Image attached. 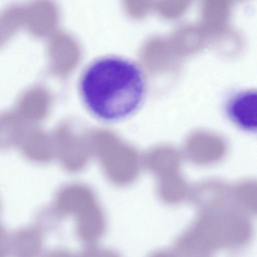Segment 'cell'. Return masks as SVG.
I'll return each mask as SVG.
<instances>
[{
    "label": "cell",
    "mask_w": 257,
    "mask_h": 257,
    "mask_svg": "<svg viewBox=\"0 0 257 257\" xmlns=\"http://www.w3.org/2000/svg\"><path fill=\"white\" fill-rule=\"evenodd\" d=\"M79 89L86 108L102 121L114 122L137 112L145 99L147 84L140 65L120 56L95 59L84 69Z\"/></svg>",
    "instance_id": "6da1fadb"
},
{
    "label": "cell",
    "mask_w": 257,
    "mask_h": 257,
    "mask_svg": "<svg viewBox=\"0 0 257 257\" xmlns=\"http://www.w3.org/2000/svg\"><path fill=\"white\" fill-rule=\"evenodd\" d=\"M252 225L244 213L234 208L210 209L202 214L178 239L177 250L188 256L206 255L246 244Z\"/></svg>",
    "instance_id": "7a4b0ae2"
},
{
    "label": "cell",
    "mask_w": 257,
    "mask_h": 257,
    "mask_svg": "<svg viewBox=\"0 0 257 257\" xmlns=\"http://www.w3.org/2000/svg\"><path fill=\"white\" fill-rule=\"evenodd\" d=\"M257 94L247 90L233 94L225 103V110L230 120L242 131L255 132L257 126Z\"/></svg>",
    "instance_id": "3957f363"
},
{
    "label": "cell",
    "mask_w": 257,
    "mask_h": 257,
    "mask_svg": "<svg viewBox=\"0 0 257 257\" xmlns=\"http://www.w3.org/2000/svg\"><path fill=\"white\" fill-rule=\"evenodd\" d=\"M234 0H201V26L208 34L219 35L227 30Z\"/></svg>",
    "instance_id": "277c9868"
},
{
    "label": "cell",
    "mask_w": 257,
    "mask_h": 257,
    "mask_svg": "<svg viewBox=\"0 0 257 257\" xmlns=\"http://www.w3.org/2000/svg\"><path fill=\"white\" fill-rule=\"evenodd\" d=\"M95 203L92 192L87 187L72 185L63 189L56 199V207L64 214H78Z\"/></svg>",
    "instance_id": "5b68a950"
},
{
    "label": "cell",
    "mask_w": 257,
    "mask_h": 257,
    "mask_svg": "<svg viewBox=\"0 0 257 257\" xmlns=\"http://www.w3.org/2000/svg\"><path fill=\"white\" fill-rule=\"evenodd\" d=\"M24 5V26L37 38L44 36L51 26V9L47 0H30Z\"/></svg>",
    "instance_id": "8992f818"
},
{
    "label": "cell",
    "mask_w": 257,
    "mask_h": 257,
    "mask_svg": "<svg viewBox=\"0 0 257 257\" xmlns=\"http://www.w3.org/2000/svg\"><path fill=\"white\" fill-rule=\"evenodd\" d=\"M76 216L78 233L82 239L93 241L101 236L104 229V219L101 211L95 203Z\"/></svg>",
    "instance_id": "52a82bcc"
},
{
    "label": "cell",
    "mask_w": 257,
    "mask_h": 257,
    "mask_svg": "<svg viewBox=\"0 0 257 257\" xmlns=\"http://www.w3.org/2000/svg\"><path fill=\"white\" fill-rule=\"evenodd\" d=\"M17 112L0 115V148L19 145L29 125Z\"/></svg>",
    "instance_id": "ba28073f"
},
{
    "label": "cell",
    "mask_w": 257,
    "mask_h": 257,
    "mask_svg": "<svg viewBox=\"0 0 257 257\" xmlns=\"http://www.w3.org/2000/svg\"><path fill=\"white\" fill-rule=\"evenodd\" d=\"M24 5L10 4L0 11V48L24 26Z\"/></svg>",
    "instance_id": "9c48e42d"
},
{
    "label": "cell",
    "mask_w": 257,
    "mask_h": 257,
    "mask_svg": "<svg viewBox=\"0 0 257 257\" xmlns=\"http://www.w3.org/2000/svg\"><path fill=\"white\" fill-rule=\"evenodd\" d=\"M158 192L164 201L174 204L183 200L186 197L188 186L178 172L159 178Z\"/></svg>",
    "instance_id": "30bf717a"
},
{
    "label": "cell",
    "mask_w": 257,
    "mask_h": 257,
    "mask_svg": "<svg viewBox=\"0 0 257 257\" xmlns=\"http://www.w3.org/2000/svg\"><path fill=\"white\" fill-rule=\"evenodd\" d=\"M45 102L43 92L39 89L33 88L21 97L17 112L26 121L34 122L43 114Z\"/></svg>",
    "instance_id": "8fae6325"
},
{
    "label": "cell",
    "mask_w": 257,
    "mask_h": 257,
    "mask_svg": "<svg viewBox=\"0 0 257 257\" xmlns=\"http://www.w3.org/2000/svg\"><path fill=\"white\" fill-rule=\"evenodd\" d=\"M19 145L25 155L33 161L44 162L50 158L41 134L34 127H28Z\"/></svg>",
    "instance_id": "7c38bea8"
},
{
    "label": "cell",
    "mask_w": 257,
    "mask_h": 257,
    "mask_svg": "<svg viewBox=\"0 0 257 257\" xmlns=\"http://www.w3.org/2000/svg\"><path fill=\"white\" fill-rule=\"evenodd\" d=\"M15 253L20 256H33L38 253L42 245L41 235L33 228H25L16 232L11 244Z\"/></svg>",
    "instance_id": "4fadbf2b"
},
{
    "label": "cell",
    "mask_w": 257,
    "mask_h": 257,
    "mask_svg": "<svg viewBox=\"0 0 257 257\" xmlns=\"http://www.w3.org/2000/svg\"><path fill=\"white\" fill-rule=\"evenodd\" d=\"M146 163L147 168L159 178L180 172V160L172 153H158L151 156Z\"/></svg>",
    "instance_id": "5bb4252c"
},
{
    "label": "cell",
    "mask_w": 257,
    "mask_h": 257,
    "mask_svg": "<svg viewBox=\"0 0 257 257\" xmlns=\"http://www.w3.org/2000/svg\"><path fill=\"white\" fill-rule=\"evenodd\" d=\"M256 184L252 181H245L237 184L232 190L233 199L241 211L251 213L256 210Z\"/></svg>",
    "instance_id": "9a60e30c"
},
{
    "label": "cell",
    "mask_w": 257,
    "mask_h": 257,
    "mask_svg": "<svg viewBox=\"0 0 257 257\" xmlns=\"http://www.w3.org/2000/svg\"><path fill=\"white\" fill-rule=\"evenodd\" d=\"M194 0H158L157 9L163 18L175 20L182 17Z\"/></svg>",
    "instance_id": "2e32d148"
},
{
    "label": "cell",
    "mask_w": 257,
    "mask_h": 257,
    "mask_svg": "<svg viewBox=\"0 0 257 257\" xmlns=\"http://www.w3.org/2000/svg\"><path fill=\"white\" fill-rule=\"evenodd\" d=\"M9 245L7 234L0 225V256L4 255L7 252Z\"/></svg>",
    "instance_id": "e0dca14e"
},
{
    "label": "cell",
    "mask_w": 257,
    "mask_h": 257,
    "mask_svg": "<svg viewBox=\"0 0 257 257\" xmlns=\"http://www.w3.org/2000/svg\"><path fill=\"white\" fill-rule=\"evenodd\" d=\"M245 0H234V1H237V2H242V1H244Z\"/></svg>",
    "instance_id": "ac0fdd59"
}]
</instances>
